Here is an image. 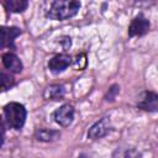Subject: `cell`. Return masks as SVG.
<instances>
[{
  "label": "cell",
  "instance_id": "cell-1",
  "mask_svg": "<svg viewBox=\"0 0 158 158\" xmlns=\"http://www.w3.org/2000/svg\"><path fill=\"white\" fill-rule=\"evenodd\" d=\"M80 9L79 0H54L47 12V17L51 20H67L78 14Z\"/></svg>",
  "mask_w": 158,
  "mask_h": 158
},
{
  "label": "cell",
  "instance_id": "cell-2",
  "mask_svg": "<svg viewBox=\"0 0 158 158\" xmlns=\"http://www.w3.org/2000/svg\"><path fill=\"white\" fill-rule=\"evenodd\" d=\"M4 120L9 127L14 130H20L25 125L27 111L25 106L20 102H9L4 106Z\"/></svg>",
  "mask_w": 158,
  "mask_h": 158
},
{
  "label": "cell",
  "instance_id": "cell-3",
  "mask_svg": "<svg viewBox=\"0 0 158 158\" xmlns=\"http://www.w3.org/2000/svg\"><path fill=\"white\" fill-rule=\"evenodd\" d=\"M137 107L148 111V112H157L158 111V94L153 91H143L137 99Z\"/></svg>",
  "mask_w": 158,
  "mask_h": 158
},
{
  "label": "cell",
  "instance_id": "cell-4",
  "mask_svg": "<svg viewBox=\"0 0 158 158\" xmlns=\"http://www.w3.org/2000/svg\"><path fill=\"white\" fill-rule=\"evenodd\" d=\"M53 118L58 125H60L63 127H68L74 120V109H73V106L69 105V104L62 105L60 107H58L53 112Z\"/></svg>",
  "mask_w": 158,
  "mask_h": 158
},
{
  "label": "cell",
  "instance_id": "cell-5",
  "mask_svg": "<svg viewBox=\"0 0 158 158\" xmlns=\"http://www.w3.org/2000/svg\"><path fill=\"white\" fill-rule=\"evenodd\" d=\"M111 131V123L109 117H102L99 121H96L88 131V138L90 139H99L101 137H105Z\"/></svg>",
  "mask_w": 158,
  "mask_h": 158
},
{
  "label": "cell",
  "instance_id": "cell-6",
  "mask_svg": "<svg viewBox=\"0 0 158 158\" xmlns=\"http://www.w3.org/2000/svg\"><path fill=\"white\" fill-rule=\"evenodd\" d=\"M149 30V21L142 15H137L130 23L128 27V36L135 37V36H143L148 32Z\"/></svg>",
  "mask_w": 158,
  "mask_h": 158
},
{
  "label": "cell",
  "instance_id": "cell-7",
  "mask_svg": "<svg viewBox=\"0 0 158 158\" xmlns=\"http://www.w3.org/2000/svg\"><path fill=\"white\" fill-rule=\"evenodd\" d=\"M1 37H0V47L5 48H14L15 47V38L17 36L21 35V30L17 27H7V26H2L1 30Z\"/></svg>",
  "mask_w": 158,
  "mask_h": 158
},
{
  "label": "cell",
  "instance_id": "cell-8",
  "mask_svg": "<svg viewBox=\"0 0 158 158\" xmlns=\"http://www.w3.org/2000/svg\"><path fill=\"white\" fill-rule=\"evenodd\" d=\"M72 63V58L69 54L67 53H60L54 56L49 62H48V68L52 73H62L63 70H65Z\"/></svg>",
  "mask_w": 158,
  "mask_h": 158
},
{
  "label": "cell",
  "instance_id": "cell-9",
  "mask_svg": "<svg viewBox=\"0 0 158 158\" xmlns=\"http://www.w3.org/2000/svg\"><path fill=\"white\" fill-rule=\"evenodd\" d=\"M2 64L10 73H20L23 68L20 58L15 53H11V52L2 54Z\"/></svg>",
  "mask_w": 158,
  "mask_h": 158
},
{
  "label": "cell",
  "instance_id": "cell-10",
  "mask_svg": "<svg viewBox=\"0 0 158 158\" xmlns=\"http://www.w3.org/2000/svg\"><path fill=\"white\" fill-rule=\"evenodd\" d=\"M35 137L37 141L41 142H53L60 137V133L54 130H48V128H40L36 131Z\"/></svg>",
  "mask_w": 158,
  "mask_h": 158
},
{
  "label": "cell",
  "instance_id": "cell-11",
  "mask_svg": "<svg viewBox=\"0 0 158 158\" xmlns=\"http://www.w3.org/2000/svg\"><path fill=\"white\" fill-rule=\"evenodd\" d=\"M65 94V89L63 85L56 84V85H49L46 91H44V98L47 100H60L63 99Z\"/></svg>",
  "mask_w": 158,
  "mask_h": 158
},
{
  "label": "cell",
  "instance_id": "cell-12",
  "mask_svg": "<svg viewBox=\"0 0 158 158\" xmlns=\"http://www.w3.org/2000/svg\"><path fill=\"white\" fill-rule=\"evenodd\" d=\"M2 2L6 10L12 14L22 12L27 7V0H2Z\"/></svg>",
  "mask_w": 158,
  "mask_h": 158
},
{
  "label": "cell",
  "instance_id": "cell-13",
  "mask_svg": "<svg viewBox=\"0 0 158 158\" xmlns=\"http://www.w3.org/2000/svg\"><path fill=\"white\" fill-rule=\"evenodd\" d=\"M14 84H15V80H14L12 75H10L5 70H2L1 72V89H2V91L9 90L11 86H14Z\"/></svg>",
  "mask_w": 158,
  "mask_h": 158
},
{
  "label": "cell",
  "instance_id": "cell-14",
  "mask_svg": "<svg viewBox=\"0 0 158 158\" xmlns=\"http://www.w3.org/2000/svg\"><path fill=\"white\" fill-rule=\"evenodd\" d=\"M118 91H120V86L116 85V84L112 85V86L109 89L107 94L105 95V100H106V101H114L115 98H116V95L118 94Z\"/></svg>",
  "mask_w": 158,
  "mask_h": 158
},
{
  "label": "cell",
  "instance_id": "cell-15",
  "mask_svg": "<svg viewBox=\"0 0 158 158\" xmlns=\"http://www.w3.org/2000/svg\"><path fill=\"white\" fill-rule=\"evenodd\" d=\"M85 63H86V56L84 53L77 56V60H75V67L78 69H83L85 67Z\"/></svg>",
  "mask_w": 158,
  "mask_h": 158
}]
</instances>
